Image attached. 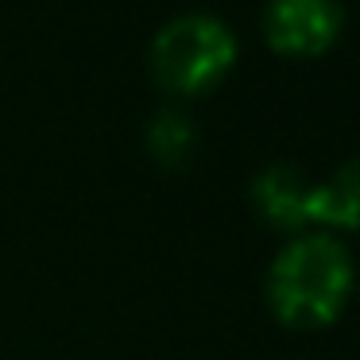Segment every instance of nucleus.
Masks as SVG:
<instances>
[{
  "label": "nucleus",
  "instance_id": "1",
  "mask_svg": "<svg viewBox=\"0 0 360 360\" xmlns=\"http://www.w3.org/2000/svg\"><path fill=\"white\" fill-rule=\"evenodd\" d=\"M352 290V256L329 233H298L267 267V306L283 326L318 329L337 321Z\"/></svg>",
  "mask_w": 360,
  "mask_h": 360
},
{
  "label": "nucleus",
  "instance_id": "2",
  "mask_svg": "<svg viewBox=\"0 0 360 360\" xmlns=\"http://www.w3.org/2000/svg\"><path fill=\"white\" fill-rule=\"evenodd\" d=\"M236 32L213 12H182L155 32L151 74L171 94H205L236 66Z\"/></svg>",
  "mask_w": 360,
  "mask_h": 360
},
{
  "label": "nucleus",
  "instance_id": "3",
  "mask_svg": "<svg viewBox=\"0 0 360 360\" xmlns=\"http://www.w3.org/2000/svg\"><path fill=\"white\" fill-rule=\"evenodd\" d=\"M341 27V0H267L264 8V39L279 55L314 58L333 47Z\"/></svg>",
  "mask_w": 360,
  "mask_h": 360
},
{
  "label": "nucleus",
  "instance_id": "4",
  "mask_svg": "<svg viewBox=\"0 0 360 360\" xmlns=\"http://www.w3.org/2000/svg\"><path fill=\"white\" fill-rule=\"evenodd\" d=\"M256 213L271 229L302 233L310 229V179L295 163H267L248 186Z\"/></svg>",
  "mask_w": 360,
  "mask_h": 360
},
{
  "label": "nucleus",
  "instance_id": "5",
  "mask_svg": "<svg viewBox=\"0 0 360 360\" xmlns=\"http://www.w3.org/2000/svg\"><path fill=\"white\" fill-rule=\"evenodd\" d=\"M310 225L360 229V155L341 163L321 182H310Z\"/></svg>",
  "mask_w": 360,
  "mask_h": 360
},
{
  "label": "nucleus",
  "instance_id": "6",
  "mask_svg": "<svg viewBox=\"0 0 360 360\" xmlns=\"http://www.w3.org/2000/svg\"><path fill=\"white\" fill-rule=\"evenodd\" d=\"M194 148H198V128H194V120H190L182 109L163 105V109L151 112V120H148V151H151V159H155L159 167L179 171V167L190 163Z\"/></svg>",
  "mask_w": 360,
  "mask_h": 360
}]
</instances>
